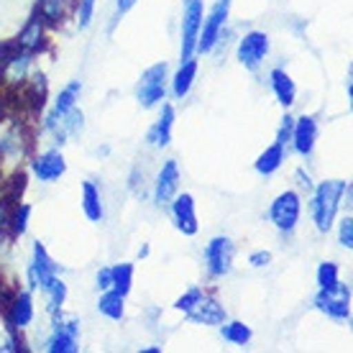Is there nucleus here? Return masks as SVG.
I'll use <instances>...</instances> for the list:
<instances>
[{
	"label": "nucleus",
	"instance_id": "obj_2",
	"mask_svg": "<svg viewBox=\"0 0 353 353\" xmlns=\"http://www.w3.org/2000/svg\"><path fill=\"white\" fill-rule=\"evenodd\" d=\"M31 125L28 121H23L21 115L10 118L6 128H0V159L3 161H16L26 159L28 151H31Z\"/></svg>",
	"mask_w": 353,
	"mask_h": 353
},
{
	"label": "nucleus",
	"instance_id": "obj_7",
	"mask_svg": "<svg viewBox=\"0 0 353 353\" xmlns=\"http://www.w3.org/2000/svg\"><path fill=\"white\" fill-rule=\"evenodd\" d=\"M77 336H80V323L74 318H67L59 312H54V333L46 341L49 353H74L77 351Z\"/></svg>",
	"mask_w": 353,
	"mask_h": 353
},
{
	"label": "nucleus",
	"instance_id": "obj_13",
	"mask_svg": "<svg viewBox=\"0 0 353 353\" xmlns=\"http://www.w3.org/2000/svg\"><path fill=\"white\" fill-rule=\"evenodd\" d=\"M172 218H174L176 230H182L185 236H194L200 223H197V212H194V197L190 192L174 194L172 197Z\"/></svg>",
	"mask_w": 353,
	"mask_h": 353
},
{
	"label": "nucleus",
	"instance_id": "obj_1",
	"mask_svg": "<svg viewBox=\"0 0 353 353\" xmlns=\"http://www.w3.org/2000/svg\"><path fill=\"white\" fill-rule=\"evenodd\" d=\"M348 182L343 179H330V182H320L318 187H312V203H310V210H312V221H315V228L320 233H327L333 228V221H336V212L343 203V190Z\"/></svg>",
	"mask_w": 353,
	"mask_h": 353
},
{
	"label": "nucleus",
	"instance_id": "obj_9",
	"mask_svg": "<svg viewBox=\"0 0 353 353\" xmlns=\"http://www.w3.org/2000/svg\"><path fill=\"white\" fill-rule=\"evenodd\" d=\"M203 26V0H185V18H182V62L192 59L197 49V36Z\"/></svg>",
	"mask_w": 353,
	"mask_h": 353
},
{
	"label": "nucleus",
	"instance_id": "obj_45",
	"mask_svg": "<svg viewBox=\"0 0 353 353\" xmlns=\"http://www.w3.org/2000/svg\"><path fill=\"white\" fill-rule=\"evenodd\" d=\"M0 164H3V159H0Z\"/></svg>",
	"mask_w": 353,
	"mask_h": 353
},
{
	"label": "nucleus",
	"instance_id": "obj_31",
	"mask_svg": "<svg viewBox=\"0 0 353 353\" xmlns=\"http://www.w3.org/2000/svg\"><path fill=\"white\" fill-rule=\"evenodd\" d=\"M221 336L223 341H228V343L233 345H246L248 341H251V327L243 325V323H225V325L221 327Z\"/></svg>",
	"mask_w": 353,
	"mask_h": 353
},
{
	"label": "nucleus",
	"instance_id": "obj_33",
	"mask_svg": "<svg viewBox=\"0 0 353 353\" xmlns=\"http://www.w3.org/2000/svg\"><path fill=\"white\" fill-rule=\"evenodd\" d=\"M338 282H341V279H338V264H333V261H323V264L318 266L320 290H330V287H336Z\"/></svg>",
	"mask_w": 353,
	"mask_h": 353
},
{
	"label": "nucleus",
	"instance_id": "obj_22",
	"mask_svg": "<svg viewBox=\"0 0 353 353\" xmlns=\"http://www.w3.org/2000/svg\"><path fill=\"white\" fill-rule=\"evenodd\" d=\"M194 77H197V62H194V59H185V62H182V67L176 70L174 80H172V92H174V97H179V100H182V97L192 90Z\"/></svg>",
	"mask_w": 353,
	"mask_h": 353
},
{
	"label": "nucleus",
	"instance_id": "obj_6",
	"mask_svg": "<svg viewBox=\"0 0 353 353\" xmlns=\"http://www.w3.org/2000/svg\"><path fill=\"white\" fill-rule=\"evenodd\" d=\"M300 208H302L300 194L294 192V190H287V192H282L272 203L269 218H272V223L276 225V230L292 233L294 225H297V221H300Z\"/></svg>",
	"mask_w": 353,
	"mask_h": 353
},
{
	"label": "nucleus",
	"instance_id": "obj_28",
	"mask_svg": "<svg viewBox=\"0 0 353 353\" xmlns=\"http://www.w3.org/2000/svg\"><path fill=\"white\" fill-rule=\"evenodd\" d=\"M64 6H67V0H39L36 13L41 16L46 26H59L64 18Z\"/></svg>",
	"mask_w": 353,
	"mask_h": 353
},
{
	"label": "nucleus",
	"instance_id": "obj_20",
	"mask_svg": "<svg viewBox=\"0 0 353 353\" xmlns=\"http://www.w3.org/2000/svg\"><path fill=\"white\" fill-rule=\"evenodd\" d=\"M172 125H174V108L172 105H161V115L159 121L151 125L149 131V143H154V146H169V141H172Z\"/></svg>",
	"mask_w": 353,
	"mask_h": 353
},
{
	"label": "nucleus",
	"instance_id": "obj_17",
	"mask_svg": "<svg viewBox=\"0 0 353 353\" xmlns=\"http://www.w3.org/2000/svg\"><path fill=\"white\" fill-rule=\"evenodd\" d=\"M187 318L192 320V323H197V325H221V323H225V307L215 297L203 294L197 300V305L187 312Z\"/></svg>",
	"mask_w": 353,
	"mask_h": 353
},
{
	"label": "nucleus",
	"instance_id": "obj_30",
	"mask_svg": "<svg viewBox=\"0 0 353 353\" xmlns=\"http://www.w3.org/2000/svg\"><path fill=\"white\" fill-rule=\"evenodd\" d=\"M110 276H113V287L110 290L128 294L133 284V264H115L110 266Z\"/></svg>",
	"mask_w": 353,
	"mask_h": 353
},
{
	"label": "nucleus",
	"instance_id": "obj_26",
	"mask_svg": "<svg viewBox=\"0 0 353 353\" xmlns=\"http://www.w3.org/2000/svg\"><path fill=\"white\" fill-rule=\"evenodd\" d=\"M282 164H284V146L282 143H272V146H269V149H266L264 154L256 159V172L259 174L269 176L282 167Z\"/></svg>",
	"mask_w": 353,
	"mask_h": 353
},
{
	"label": "nucleus",
	"instance_id": "obj_39",
	"mask_svg": "<svg viewBox=\"0 0 353 353\" xmlns=\"http://www.w3.org/2000/svg\"><path fill=\"white\" fill-rule=\"evenodd\" d=\"M272 261V254L269 251H254L251 256H248V264L251 266H256V269H261V266H266Z\"/></svg>",
	"mask_w": 353,
	"mask_h": 353
},
{
	"label": "nucleus",
	"instance_id": "obj_25",
	"mask_svg": "<svg viewBox=\"0 0 353 353\" xmlns=\"http://www.w3.org/2000/svg\"><path fill=\"white\" fill-rule=\"evenodd\" d=\"M41 292H44V297H46V310H49L52 315L59 312L62 305L67 302V284H64L59 276H52V279L41 287Z\"/></svg>",
	"mask_w": 353,
	"mask_h": 353
},
{
	"label": "nucleus",
	"instance_id": "obj_38",
	"mask_svg": "<svg viewBox=\"0 0 353 353\" xmlns=\"http://www.w3.org/2000/svg\"><path fill=\"white\" fill-rule=\"evenodd\" d=\"M95 282H97V290L100 292H105L113 287V276H110V269H100L95 276Z\"/></svg>",
	"mask_w": 353,
	"mask_h": 353
},
{
	"label": "nucleus",
	"instance_id": "obj_37",
	"mask_svg": "<svg viewBox=\"0 0 353 353\" xmlns=\"http://www.w3.org/2000/svg\"><path fill=\"white\" fill-rule=\"evenodd\" d=\"M292 128H294V118H292V115H284L282 125H279V133H276V143L287 146L290 139H292Z\"/></svg>",
	"mask_w": 353,
	"mask_h": 353
},
{
	"label": "nucleus",
	"instance_id": "obj_15",
	"mask_svg": "<svg viewBox=\"0 0 353 353\" xmlns=\"http://www.w3.org/2000/svg\"><path fill=\"white\" fill-rule=\"evenodd\" d=\"M3 315H6V323L10 327L23 330V327L31 325V320H34V297H31V292H16Z\"/></svg>",
	"mask_w": 353,
	"mask_h": 353
},
{
	"label": "nucleus",
	"instance_id": "obj_34",
	"mask_svg": "<svg viewBox=\"0 0 353 353\" xmlns=\"http://www.w3.org/2000/svg\"><path fill=\"white\" fill-rule=\"evenodd\" d=\"M203 294H205V292L200 290V287H192V290H187L185 294H182V297L174 302V307L179 310V312H185V315H187V312H190V310L197 305V300H200Z\"/></svg>",
	"mask_w": 353,
	"mask_h": 353
},
{
	"label": "nucleus",
	"instance_id": "obj_18",
	"mask_svg": "<svg viewBox=\"0 0 353 353\" xmlns=\"http://www.w3.org/2000/svg\"><path fill=\"white\" fill-rule=\"evenodd\" d=\"M176 187H179V167H176L174 159H169L161 167L159 176H157V187H154V200H157V205L172 203V197L176 194Z\"/></svg>",
	"mask_w": 353,
	"mask_h": 353
},
{
	"label": "nucleus",
	"instance_id": "obj_40",
	"mask_svg": "<svg viewBox=\"0 0 353 353\" xmlns=\"http://www.w3.org/2000/svg\"><path fill=\"white\" fill-rule=\"evenodd\" d=\"M136 3H139V0H118V3H115V10H118V16H125V13H128V10H131Z\"/></svg>",
	"mask_w": 353,
	"mask_h": 353
},
{
	"label": "nucleus",
	"instance_id": "obj_35",
	"mask_svg": "<svg viewBox=\"0 0 353 353\" xmlns=\"http://www.w3.org/2000/svg\"><path fill=\"white\" fill-rule=\"evenodd\" d=\"M338 243H341L343 248H348V251L353 248V218L351 215H345L343 221H341V225H338Z\"/></svg>",
	"mask_w": 353,
	"mask_h": 353
},
{
	"label": "nucleus",
	"instance_id": "obj_10",
	"mask_svg": "<svg viewBox=\"0 0 353 353\" xmlns=\"http://www.w3.org/2000/svg\"><path fill=\"white\" fill-rule=\"evenodd\" d=\"M269 54V36L264 31H248L239 44V62L246 70H256Z\"/></svg>",
	"mask_w": 353,
	"mask_h": 353
},
{
	"label": "nucleus",
	"instance_id": "obj_8",
	"mask_svg": "<svg viewBox=\"0 0 353 353\" xmlns=\"http://www.w3.org/2000/svg\"><path fill=\"white\" fill-rule=\"evenodd\" d=\"M233 254L236 246L228 236H215V239L205 246V264H208V274L210 276H225L233 269Z\"/></svg>",
	"mask_w": 353,
	"mask_h": 353
},
{
	"label": "nucleus",
	"instance_id": "obj_12",
	"mask_svg": "<svg viewBox=\"0 0 353 353\" xmlns=\"http://www.w3.org/2000/svg\"><path fill=\"white\" fill-rule=\"evenodd\" d=\"M31 172L39 182H57L67 172V161H64L62 151L49 149L31 159Z\"/></svg>",
	"mask_w": 353,
	"mask_h": 353
},
{
	"label": "nucleus",
	"instance_id": "obj_3",
	"mask_svg": "<svg viewBox=\"0 0 353 353\" xmlns=\"http://www.w3.org/2000/svg\"><path fill=\"white\" fill-rule=\"evenodd\" d=\"M167 64H151L149 70L141 74L139 80V88H136V100L141 108H154L164 100V92H167Z\"/></svg>",
	"mask_w": 353,
	"mask_h": 353
},
{
	"label": "nucleus",
	"instance_id": "obj_43",
	"mask_svg": "<svg viewBox=\"0 0 353 353\" xmlns=\"http://www.w3.org/2000/svg\"><path fill=\"white\" fill-rule=\"evenodd\" d=\"M141 353H161V345H149V348H141Z\"/></svg>",
	"mask_w": 353,
	"mask_h": 353
},
{
	"label": "nucleus",
	"instance_id": "obj_36",
	"mask_svg": "<svg viewBox=\"0 0 353 353\" xmlns=\"http://www.w3.org/2000/svg\"><path fill=\"white\" fill-rule=\"evenodd\" d=\"M92 13H95V0H80L77 3V26L88 28L90 21H92Z\"/></svg>",
	"mask_w": 353,
	"mask_h": 353
},
{
	"label": "nucleus",
	"instance_id": "obj_16",
	"mask_svg": "<svg viewBox=\"0 0 353 353\" xmlns=\"http://www.w3.org/2000/svg\"><path fill=\"white\" fill-rule=\"evenodd\" d=\"M292 143L297 154L302 157H310L312 149H315V141H318V121L312 115H302V118H294V128H292Z\"/></svg>",
	"mask_w": 353,
	"mask_h": 353
},
{
	"label": "nucleus",
	"instance_id": "obj_27",
	"mask_svg": "<svg viewBox=\"0 0 353 353\" xmlns=\"http://www.w3.org/2000/svg\"><path fill=\"white\" fill-rule=\"evenodd\" d=\"M28 218H31V205L21 203L18 200L13 208H10V218H8V230L10 239H21L28 228Z\"/></svg>",
	"mask_w": 353,
	"mask_h": 353
},
{
	"label": "nucleus",
	"instance_id": "obj_11",
	"mask_svg": "<svg viewBox=\"0 0 353 353\" xmlns=\"http://www.w3.org/2000/svg\"><path fill=\"white\" fill-rule=\"evenodd\" d=\"M62 272V266L54 264L52 256L46 254L44 243H39L36 241L34 243V264L28 266V287L31 290H41L52 276H57V274Z\"/></svg>",
	"mask_w": 353,
	"mask_h": 353
},
{
	"label": "nucleus",
	"instance_id": "obj_4",
	"mask_svg": "<svg viewBox=\"0 0 353 353\" xmlns=\"http://www.w3.org/2000/svg\"><path fill=\"white\" fill-rule=\"evenodd\" d=\"M315 305L338 323H348L351 320V287L338 282L330 290H320L318 297H315Z\"/></svg>",
	"mask_w": 353,
	"mask_h": 353
},
{
	"label": "nucleus",
	"instance_id": "obj_44",
	"mask_svg": "<svg viewBox=\"0 0 353 353\" xmlns=\"http://www.w3.org/2000/svg\"><path fill=\"white\" fill-rule=\"evenodd\" d=\"M149 251H151L149 246H141V251H139V256H141V259H143V256H149Z\"/></svg>",
	"mask_w": 353,
	"mask_h": 353
},
{
	"label": "nucleus",
	"instance_id": "obj_19",
	"mask_svg": "<svg viewBox=\"0 0 353 353\" xmlns=\"http://www.w3.org/2000/svg\"><path fill=\"white\" fill-rule=\"evenodd\" d=\"M31 59H34V54H26V52H21V49L10 57V62L6 64V70H3V74H0L3 80L8 82L10 90L21 88V85L28 80V72H31Z\"/></svg>",
	"mask_w": 353,
	"mask_h": 353
},
{
	"label": "nucleus",
	"instance_id": "obj_23",
	"mask_svg": "<svg viewBox=\"0 0 353 353\" xmlns=\"http://www.w3.org/2000/svg\"><path fill=\"white\" fill-rule=\"evenodd\" d=\"M82 210L90 223L103 221V203H100V192L92 182H82Z\"/></svg>",
	"mask_w": 353,
	"mask_h": 353
},
{
	"label": "nucleus",
	"instance_id": "obj_42",
	"mask_svg": "<svg viewBox=\"0 0 353 353\" xmlns=\"http://www.w3.org/2000/svg\"><path fill=\"white\" fill-rule=\"evenodd\" d=\"M6 118H8V95L0 92V125L6 123Z\"/></svg>",
	"mask_w": 353,
	"mask_h": 353
},
{
	"label": "nucleus",
	"instance_id": "obj_32",
	"mask_svg": "<svg viewBox=\"0 0 353 353\" xmlns=\"http://www.w3.org/2000/svg\"><path fill=\"white\" fill-rule=\"evenodd\" d=\"M26 179H28L26 172L16 169V172L3 182V197H8L10 203H18L21 194H23V190H26Z\"/></svg>",
	"mask_w": 353,
	"mask_h": 353
},
{
	"label": "nucleus",
	"instance_id": "obj_29",
	"mask_svg": "<svg viewBox=\"0 0 353 353\" xmlns=\"http://www.w3.org/2000/svg\"><path fill=\"white\" fill-rule=\"evenodd\" d=\"M80 92H82L80 80H72L70 85H67V88L59 92V97L54 100L52 115H62V113H67V110H72V108L77 105V100H80Z\"/></svg>",
	"mask_w": 353,
	"mask_h": 353
},
{
	"label": "nucleus",
	"instance_id": "obj_14",
	"mask_svg": "<svg viewBox=\"0 0 353 353\" xmlns=\"http://www.w3.org/2000/svg\"><path fill=\"white\" fill-rule=\"evenodd\" d=\"M16 44L21 52L26 54H36L46 49V23L41 21V16L34 10V16L28 18V23L23 26V31L18 34Z\"/></svg>",
	"mask_w": 353,
	"mask_h": 353
},
{
	"label": "nucleus",
	"instance_id": "obj_24",
	"mask_svg": "<svg viewBox=\"0 0 353 353\" xmlns=\"http://www.w3.org/2000/svg\"><path fill=\"white\" fill-rule=\"evenodd\" d=\"M123 302H125V294L115 290H105L100 294V300H97V310H100V315H105L110 320H121L123 318Z\"/></svg>",
	"mask_w": 353,
	"mask_h": 353
},
{
	"label": "nucleus",
	"instance_id": "obj_5",
	"mask_svg": "<svg viewBox=\"0 0 353 353\" xmlns=\"http://www.w3.org/2000/svg\"><path fill=\"white\" fill-rule=\"evenodd\" d=\"M228 13H230V0H218V3L212 6L210 16L205 18V23L200 26L197 49H194V52L208 54V52H212V49H215L218 39H221L223 26H225V21H228Z\"/></svg>",
	"mask_w": 353,
	"mask_h": 353
},
{
	"label": "nucleus",
	"instance_id": "obj_21",
	"mask_svg": "<svg viewBox=\"0 0 353 353\" xmlns=\"http://www.w3.org/2000/svg\"><path fill=\"white\" fill-rule=\"evenodd\" d=\"M272 90L274 95H276V100L282 103V108H290L294 103V97H297V88H294L292 77L284 70L272 72Z\"/></svg>",
	"mask_w": 353,
	"mask_h": 353
},
{
	"label": "nucleus",
	"instance_id": "obj_41",
	"mask_svg": "<svg viewBox=\"0 0 353 353\" xmlns=\"http://www.w3.org/2000/svg\"><path fill=\"white\" fill-rule=\"evenodd\" d=\"M294 176H297V185H300L302 190H312V179H310L302 169H297V172H294Z\"/></svg>",
	"mask_w": 353,
	"mask_h": 353
}]
</instances>
